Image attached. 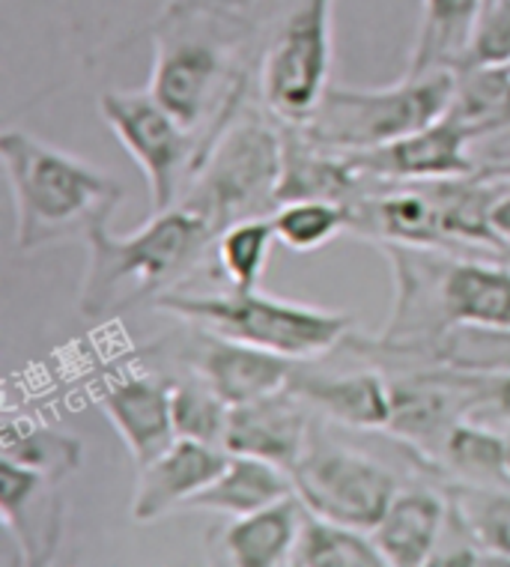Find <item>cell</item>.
Wrapping results in <instances>:
<instances>
[{"label": "cell", "mask_w": 510, "mask_h": 567, "mask_svg": "<svg viewBox=\"0 0 510 567\" xmlns=\"http://www.w3.org/2000/svg\"><path fill=\"white\" fill-rule=\"evenodd\" d=\"M293 475L275 463L248 454H230L225 472L188 502L186 511L200 514H221V517H246L263 511L275 502L293 496Z\"/></svg>", "instance_id": "cell-19"}, {"label": "cell", "mask_w": 510, "mask_h": 567, "mask_svg": "<svg viewBox=\"0 0 510 567\" xmlns=\"http://www.w3.org/2000/svg\"><path fill=\"white\" fill-rule=\"evenodd\" d=\"M451 519L445 487H403L371 535L392 567L430 565Z\"/></svg>", "instance_id": "cell-17"}, {"label": "cell", "mask_w": 510, "mask_h": 567, "mask_svg": "<svg viewBox=\"0 0 510 567\" xmlns=\"http://www.w3.org/2000/svg\"><path fill=\"white\" fill-rule=\"evenodd\" d=\"M295 496L314 517L373 532L400 493L392 466L344 442L325 440L314 431L304 457L293 466Z\"/></svg>", "instance_id": "cell-8"}, {"label": "cell", "mask_w": 510, "mask_h": 567, "mask_svg": "<svg viewBox=\"0 0 510 567\" xmlns=\"http://www.w3.org/2000/svg\"><path fill=\"white\" fill-rule=\"evenodd\" d=\"M290 389L311 403L316 415L344 424L350 431H388L392 424V380L383 364L371 359L367 368L344 373H308L299 364Z\"/></svg>", "instance_id": "cell-16"}, {"label": "cell", "mask_w": 510, "mask_h": 567, "mask_svg": "<svg viewBox=\"0 0 510 567\" xmlns=\"http://www.w3.org/2000/svg\"><path fill=\"white\" fill-rule=\"evenodd\" d=\"M481 167H490L492 174L501 176V179H504V183L510 186V165H481Z\"/></svg>", "instance_id": "cell-33"}, {"label": "cell", "mask_w": 510, "mask_h": 567, "mask_svg": "<svg viewBox=\"0 0 510 567\" xmlns=\"http://www.w3.org/2000/svg\"><path fill=\"white\" fill-rule=\"evenodd\" d=\"M0 519L24 565H51L66 519L60 478L0 457Z\"/></svg>", "instance_id": "cell-13"}, {"label": "cell", "mask_w": 510, "mask_h": 567, "mask_svg": "<svg viewBox=\"0 0 510 567\" xmlns=\"http://www.w3.org/2000/svg\"><path fill=\"white\" fill-rule=\"evenodd\" d=\"M225 449L197 440H177L162 451L147 466H138L135 496H132V519L156 523V519L186 511L197 493L212 484L227 466Z\"/></svg>", "instance_id": "cell-14"}, {"label": "cell", "mask_w": 510, "mask_h": 567, "mask_svg": "<svg viewBox=\"0 0 510 567\" xmlns=\"http://www.w3.org/2000/svg\"><path fill=\"white\" fill-rule=\"evenodd\" d=\"M427 305L441 334L451 326H510V266L430 248Z\"/></svg>", "instance_id": "cell-9"}, {"label": "cell", "mask_w": 510, "mask_h": 567, "mask_svg": "<svg viewBox=\"0 0 510 567\" xmlns=\"http://www.w3.org/2000/svg\"><path fill=\"white\" fill-rule=\"evenodd\" d=\"M481 412H492L510 427V371L487 373V398Z\"/></svg>", "instance_id": "cell-30"}, {"label": "cell", "mask_w": 510, "mask_h": 567, "mask_svg": "<svg viewBox=\"0 0 510 567\" xmlns=\"http://www.w3.org/2000/svg\"><path fill=\"white\" fill-rule=\"evenodd\" d=\"M304 517L308 508L295 493L263 511L233 517L221 532V549L227 561L236 567L290 565Z\"/></svg>", "instance_id": "cell-18"}, {"label": "cell", "mask_w": 510, "mask_h": 567, "mask_svg": "<svg viewBox=\"0 0 510 567\" xmlns=\"http://www.w3.org/2000/svg\"><path fill=\"white\" fill-rule=\"evenodd\" d=\"M451 502V519L462 535L490 556V565L510 567V481L501 484H441Z\"/></svg>", "instance_id": "cell-22"}, {"label": "cell", "mask_w": 510, "mask_h": 567, "mask_svg": "<svg viewBox=\"0 0 510 567\" xmlns=\"http://www.w3.org/2000/svg\"><path fill=\"white\" fill-rule=\"evenodd\" d=\"M439 478L462 484H501L510 481L504 460V431H492L475 419H462L439 451Z\"/></svg>", "instance_id": "cell-23"}, {"label": "cell", "mask_w": 510, "mask_h": 567, "mask_svg": "<svg viewBox=\"0 0 510 567\" xmlns=\"http://www.w3.org/2000/svg\"><path fill=\"white\" fill-rule=\"evenodd\" d=\"M490 230L492 236L499 239L501 245V255H504V248H510V192H504V195L492 204L490 209ZM501 260V257H499Z\"/></svg>", "instance_id": "cell-32"}, {"label": "cell", "mask_w": 510, "mask_h": 567, "mask_svg": "<svg viewBox=\"0 0 510 567\" xmlns=\"http://www.w3.org/2000/svg\"><path fill=\"white\" fill-rule=\"evenodd\" d=\"M275 239L290 251L308 255L350 230V206L344 200H323V197H302L284 200L272 213Z\"/></svg>", "instance_id": "cell-26"}, {"label": "cell", "mask_w": 510, "mask_h": 567, "mask_svg": "<svg viewBox=\"0 0 510 567\" xmlns=\"http://www.w3.org/2000/svg\"><path fill=\"white\" fill-rule=\"evenodd\" d=\"M454 90H457V69L403 75L392 87H332L314 117L299 128L320 147L334 153L344 156L367 153L445 117L451 111Z\"/></svg>", "instance_id": "cell-5"}, {"label": "cell", "mask_w": 510, "mask_h": 567, "mask_svg": "<svg viewBox=\"0 0 510 567\" xmlns=\"http://www.w3.org/2000/svg\"><path fill=\"white\" fill-rule=\"evenodd\" d=\"M475 153H481L478 158V165H510V128L499 132V135H490L478 141V144H471Z\"/></svg>", "instance_id": "cell-31"}, {"label": "cell", "mask_w": 510, "mask_h": 567, "mask_svg": "<svg viewBox=\"0 0 510 567\" xmlns=\"http://www.w3.org/2000/svg\"><path fill=\"white\" fill-rule=\"evenodd\" d=\"M98 114L147 179L153 213L177 206L200 162V141L158 102L149 87L108 90Z\"/></svg>", "instance_id": "cell-7"}, {"label": "cell", "mask_w": 510, "mask_h": 567, "mask_svg": "<svg viewBox=\"0 0 510 567\" xmlns=\"http://www.w3.org/2000/svg\"><path fill=\"white\" fill-rule=\"evenodd\" d=\"M230 410L233 406L197 373L188 371V377L170 382V412L179 440L209 442L225 449Z\"/></svg>", "instance_id": "cell-27"}, {"label": "cell", "mask_w": 510, "mask_h": 567, "mask_svg": "<svg viewBox=\"0 0 510 567\" xmlns=\"http://www.w3.org/2000/svg\"><path fill=\"white\" fill-rule=\"evenodd\" d=\"M316 412L290 385L260 401L230 410L225 433L227 454H248L293 472L314 440Z\"/></svg>", "instance_id": "cell-12"}, {"label": "cell", "mask_w": 510, "mask_h": 567, "mask_svg": "<svg viewBox=\"0 0 510 567\" xmlns=\"http://www.w3.org/2000/svg\"><path fill=\"white\" fill-rule=\"evenodd\" d=\"M290 565L295 567H385L371 532L314 517L308 511Z\"/></svg>", "instance_id": "cell-24"}, {"label": "cell", "mask_w": 510, "mask_h": 567, "mask_svg": "<svg viewBox=\"0 0 510 567\" xmlns=\"http://www.w3.org/2000/svg\"><path fill=\"white\" fill-rule=\"evenodd\" d=\"M334 0H290L266 40L257 99L281 126H304L332 90Z\"/></svg>", "instance_id": "cell-6"}, {"label": "cell", "mask_w": 510, "mask_h": 567, "mask_svg": "<svg viewBox=\"0 0 510 567\" xmlns=\"http://www.w3.org/2000/svg\"><path fill=\"white\" fill-rule=\"evenodd\" d=\"M501 264L510 266V248H504V255H501Z\"/></svg>", "instance_id": "cell-35"}, {"label": "cell", "mask_w": 510, "mask_h": 567, "mask_svg": "<svg viewBox=\"0 0 510 567\" xmlns=\"http://www.w3.org/2000/svg\"><path fill=\"white\" fill-rule=\"evenodd\" d=\"M508 66H510V63H508Z\"/></svg>", "instance_id": "cell-36"}, {"label": "cell", "mask_w": 510, "mask_h": 567, "mask_svg": "<svg viewBox=\"0 0 510 567\" xmlns=\"http://www.w3.org/2000/svg\"><path fill=\"white\" fill-rule=\"evenodd\" d=\"M0 457H10L28 470L45 472L51 478H66L81 466V442L70 433L30 424H7L0 440Z\"/></svg>", "instance_id": "cell-28"}, {"label": "cell", "mask_w": 510, "mask_h": 567, "mask_svg": "<svg viewBox=\"0 0 510 567\" xmlns=\"http://www.w3.org/2000/svg\"><path fill=\"white\" fill-rule=\"evenodd\" d=\"M0 162L15 206L21 255L66 239H87L93 227L111 221L126 197L111 174L21 128L0 135Z\"/></svg>", "instance_id": "cell-2"}, {"label": "cell", "mask_w": 510, "mask_h": 567, "mask_svg": "<svg viewBox=\"0 0 510 567\" xmlns=\"http://www.w3.org/2000/svg\"><path fill=\"white\" fill-rule=\"evenodd\" d=\"M448 117L466 132L471 144L510 128L508 63H466L457 69V90Z\"/></svg>", "instance_id": "cell-21"}, {"label": "cell", "mask_w": 510, "mask_h": 567, "mask_svg": "<svg viewBox=\"0 0 510 567\" xmlns=\"http://www.w3.org/2000/svg\"><path fill=\"white\" fill-rule=\"evenodd\" d=\"M504 460H508V475H510V427H504Z\"/></svg>", "instance_id": "cell-34"}, {"label": "cell", "mask_w": 510, "mask_h": 567, "mask_svg": "<svg viewBox=\"0 0 510 567\" xmlns=\"http://www.w3.org/2000/svg\"><path fill=\"white\" fill-rule=\"evenodd\" d=\"M355 171L373 183H433L478 171L471 141L448 114L385 147L350 153Z\"/></svg>", "instance_id": "cell-11"}, {"label": "cell", "mask_w": 510, "mask_h": 567, "mask_svg": "<svg viewBox=\"0 0 510 567\" xmlns=\"http://www.w3.org/2000/svg\"><path fill=\"white\" fill-rule=\"evenodd\" d=\"M186 362L188 371L207 380L230 406H242L260 401L266 394L281 392L293 382L302 364L207 329H195V338H188Z\"/></svg>", "instance_id": "cell-10"}, {"label": "cell", "mask_w": 510, "mask_h": 567, "mask_svg": "<svg viewBox=\"0 0 510 567\" xmlns=\"http://www.w3.org/2000/svg\"><path fill=\"white\" fill-rule=\"evenodd\" d=\"M98 410L114 424L135 466H147L179 440L170 412V382L156 373H132L96 394Z\"/></svg>", "instance_id": "cell-15"}, {"label": "cell", "mask_w": 510, "mask_h": 567, "mask_svg": "<svg viewBox=\"0 0 510 567\" xmlns=\"http://www.w3.org/2000/svg\"><path fill=\"white\" fill-rule=\"evenodd\" d=\"M483 10L487 0H421V19L406 75L460 69L469 58Z\"/></svg>", "instance_id": "cell-20"}, {"label": "cell", "mask_w": 510, "mask_h": 567, "mask_svg": "<svg viewBox=\"0 0 510 567\" xmlns=\"http://www.w3.org/2000/svg\"><path fill=\"white\" fill-rule=\"evenodd\" d=\"M275 243V227L269 216L246 218L225 227L216 236V248H212L221 281L236 290H257Z\"/></svg>", "instance_id": "cell-25"}, {"label": "cell", "mask_w": 510, "mask_h": 567, "mask_svg": "<svg viewBox=\"0 0 510 567\" xmlns=\"http://www.w3.org/2000/svg\"><path fill=\"white\" fill-rule=\"evenodd\" d=\"M216 236L207 218L183 204L153 213L147 225L123 236L111 234L108 221L96 225L84 239L87 266L79 311L87 320H111L186 287L212 257Z\"/></svg>", "instance_id": "cell-1"}, {"label": "cell", "mask_w": 510, "mask_h": 567, "mask_svg": "<svg viewBox=\"0 0 510 567\" xmlns=\"http://www.w3.org/2000/svg\"><path fill=\"white\" fill-rule=\"evenodd\" d=\"M153 308L195 329H207L260 350L278 352L293 362L323 359L346 343L353 329L350 313L287 302L260 290H236L227 284L204 293L179 287L158 296Z\"/></svg>", "instance_id": "cell-4"}, {"label": "cell", "mask_w": 510, "mask_h": 567, "mask_svg": "<svg viewBox=\"0 0 510 567\" xmlns=\"http://www.w3.org/2000/svg\"><path fill=\"white\" fill-rule=\"evenodd\" d=\"M284 176V132L269 117L260 99H248L209 144L188 179L179 204L207 218L221 234L225 227L266 218L278 209Z\"/></svg>", "instance_id": "cell-3"}, {"label": "cell", "mask_w": 510, "mask_h": 567, "mask_svg": "<svg viewBox=\"0 0 510 567\" xmlns=\"http://www.w3.org/2000/svg\"><path fill=\"white\" fill-rule=\"evenodd\" d=\"M466 63H510V0H487Z\"/></svg>", "instance_id": "cell-29"}]
</instances>
